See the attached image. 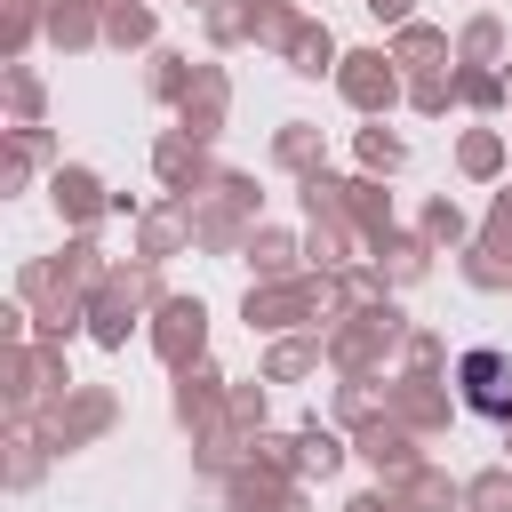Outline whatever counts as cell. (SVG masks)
Listing matches in <instances>:
<instances>
[{"label":"cell","mask_w":512,"mask_h":512,"mask_svg":"<svg viewBox=\"0 0 512 512\" xmlns=\"http://www.w3.org/2000/svg\"><path fill=\"white\" fill-rule=\"evenodd\" d=\"M464 400L480 416H512V360L504 352H464Z\"/></svg>","instance_id":"6da1fadb"}]
</instances>
